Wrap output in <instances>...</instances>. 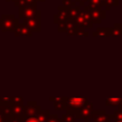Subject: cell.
<instances>
[{
    "label": "cell",
    "instance_id": "obj_1",
    "mask_svg": "<svg viewBox=\"0 0 122 122\" xmlns=\"http://www.w3.org/2000/svg\"><path fill=\"white\" fill-rule=\"evenodd\" d=\"M26 122H38L37 120H35V119H29L28 121H26Z\"/></svg>",
    "mask_w": 122,
    "mask_h": 122
}]
</instances>
